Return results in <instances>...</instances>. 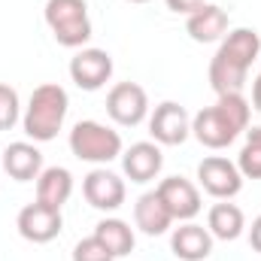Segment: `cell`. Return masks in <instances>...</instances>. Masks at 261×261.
<instances>
[{
  "label": "cell",
  "mask_w": 261,
  "mask_h": 261,
  "mask_svg": "<svg viewBox=\"0 0 261 261\" xmlns=\"http://www.w3.org/2000/svg\"><path fill=\"white\" fill-rule=\"evenodd\" d=\"M261 55V37L252 28H234L231 34H225L222 46L216 49L213 61H210V85L213 91L222 94H243L246 85V73L252 61Z\"/></svg>",
  "instance_id": "6da1fadb"
},
{
  "label": "cell",
  "mask_w": 261,
  "mask_h": 261,
  "mask_svg": "<svg viewBox=\"0 0 261 261\" xmlns=\"http://www.w3.org/2000/svg\"><path fill=\"white\" fill-rule=\"evenodd\" d=\"M249 113L252 107L243 94H222L213 107H203L192 119V134L206 149H225L249 128Z\"/></svg>",
  "instance_id": "7a4b0ae2"
},
{
  "label": "cell",
  "mask_w": 261,
  "mask_h": 261,
  "mask_svg": "<svg viewBox=\"0 0 261 261\" xmlns=\"http://www.w3.org/2000/svg\"><path fill=\"white\" fill-rule=\"evenodd\" d=\"M67 91L58 82H43L34 88L31 100H28V110H24V134L34 140V143H49L58 137V130L67 119Z\"/></svg>",
  "instance_id": "3957f363"
},
{
  "label": "cell",
  "mask_w": 261,
  "mask_h": 261,
  "mask_svg": "<svg viewBox=\"0 0 261 261\" xmlns=\"http://www.w3.org/2000/svg\"><path fill=\"white\" fill-rule=\"evenodd\" d=\"M46 24L67 49H82L91 40V18L85 0H46Z\"/></svg>",
  "instance_id": "277c9868"
},
{
  "label": "cell",
  "mask_w": 261,
  "mask_h": 261,
  "mask_svg": "<svg viewBox=\"0 0 261 261\" xmlns=\"http://www.w3.org/2000/svg\"><path fill=\"white\" fill-rule=\"evenodd\" d=\"M70 152L79 161L91 164H110L122 155V137L119 130L107 128L100 122H76L70 130Z\"/></svg>",
  "instance_id": "5b68a950"
},
{
  "label": "cell",
  "mask_w": 261,
  "mask_h": 261,
  "mask_svg": "<svg viewBox=\"0 0 261 261\" xmlns=\"http://www.w3.org/2000/svg\"><path fill=\"white\" fill-rule=\"evenodd\" d=\"M197 182L206 195L219 197V200L240 195V189H243V176H240L237 164L222 155H210L197 164Z\"/></svg>",
  "instance_id": "8992f818"
},
{
  "label": "cell",
  "mask_w": 261,
  "mask_h": 261,
  "mask_svg": "<svg viewBox=\"0 0 261 261\" xmlns=\"http://www.w3.org/2000/svg\"><path fill=\"white\" fill-rule=\"evenodd\" d=\"M15 228L28 243H49V240H55L61 234L64 219H61V210L34 200V203L21 206L18 219H15Z\"/></svg>",
  "instance_id": "52a82bcc"
},
{
  "label": "cell",
  "mask_w": 261,
  "mask_h": 261,
  "mask_svg": "<svg viewBox=\"0 0 261 261\" xmlns=\"http://www.w3.org/2000/svg\"><path fill=\"white\" fill-rule=\"evenodd\" d=\"M107 113H110V119H113L116 125L134 128V125H140V122L146 119V113H149V97H146V91H143L137 82H119V85H113L110 94H107Z\"/></svg>",
  "instance_id": "ba28073f"
},
{
  "label": "cell",
  "mask_w": 261,
  "mask_h": 261,
  "mask_svg": "<svg viewBox=\"0 0 261 261\" xmlns=\"http://www.w3.org/2000/svg\"><path fill=\"white\" fill-rule=\"evenodd\" d=\"M149 134L161 146H179V143H186L189 134H192V119H189L186 107H179L173 100L158 103L155 113L149 116Z\"/></svg>",
  "instance_id": "9c48e42d"
},
{
  "label": "cell",
  "mask_w": 261,
  "mask_h": 261,
  "mask_svg": "<svg viewBox=\"0 0 261 261\" xmlns=\"http://www.w3.org/2000/svg\"><path fill=\"white\" fill-rule=\"evenodd\" d=\"M113 76V58L103 49H82L70 58V79L82 91H97Z\"/></svg>",
  "instance_id": "30bf717a"
},
{
  "label": "cell",
  "mask_w": 261,
  "mask_h": 261,
  "mask_svg": "<svg viewBox=\"0 0 261 261\" xmlns=\"http://www.w3.org/2000/svg\"><path fill=\"white\" fill-rule=\"evenodd\" d=\"M82 195H85V200H88L94 210L113 213V210H119V206L125 203V182H122V176H116V173L97 167V170H91V173L85 176Z\"/></svg>",
  "instance_id": "8fae6325"
},
{
  "label": "cell",
  "mask_w": 261,
  "mask_h": 261,
  "mask_svg": "<svg viewBox=\"0 0 261 261\" xmlns=\"http://www.w3.org/2000/svg\"><path fill=\"white\" fill-rule=\"evenodd\" d=\"M155 192L164 200V206L170 210V216L179 219V222H189V219H195L197 213H200V192L189 179H182V176L161 179V186Z\"/></svg>",
  "instance_id": "7c38bea8"
},
{
  "label": "cell",
  "mask_w": 261,
  "mask_h": 261,
  "mask_svg": "<svg viewBox=\"0 0 261 261\" xmlns=\"http://www.w3.org/2000/svg\"><path fill=\"white\" fill-rule=\"evenodd\" d=\"M0 167L15 179V182H31L43 173V152L34 143H9L0 155Z\"/></svg>",
  "instance_id": "4fadbf2b"
},
{
  "label": "cell",
  "mask_w": 261,
  "mask_h": 261,
  "mask_svg": "<svg viewBox=\"0 0 261 261\" xmlns=\"http://www.w3.org/2000/svg\"><path fill=\"white\" fill-rule=\"evenodd\" d=\"M122 167H125L130 182H149L161 173L164 155H161L158 143H134L122 155Z\"/></svg>",
  "instance_id": "5bb4252c"
},
{
  "label": "cell",
  "mask_w": 261,
  "mask_h": 261,
  "mask_svg": "<svg viewBox=\"0 0 261 261\" xmlns=\"http://www.w3.org/2000/svg\"><path fill=\"white\" fill-rule=\"evenodd\" d=\"M186 31L195 43H216L225 40L228 34V12L216 3H203L200 9H195L186 21Z\"/></svg>",
  "instance_id": "9a60e30c"
},
{
  "label": "cell",
  "mask_w": 261,
  "mask_h": 261,
  "mask_svg": "<svg viewBox=\"0 0 261 261\" xmlns=\"http://www.w3.org/2000/svg\"><path fill=\"white\" fill-rule=\"evenodd\" d=\"M170 249L179 261H203L213 252V234L206 228L195 225V222H186V225H179L173 231Z\"/></svg>",
  "instance_id": "2e32d148"
},
{
  "label": "cell",
  "mask_w": 261,
  "mask_h": 261,
  "mask_svg": "<svg viewBox=\"0 0 261 261\" xmlns=\"http://www.w3.org/2000/svg\"><path fill=\"white\" fill-rule=\"evenodd\" d=\"M134 222H137V228L143 234L158 237V234H164L173 225V216L164 206V200L158 197V192H146V195L137 197V203H134Z\"/></svg>",
  "instance_id": "e0dca14e"
},
{
  "label": "cell",
  "mask_w": 261,
  "mask_h": 261,
  "mask_svg": "<svg viewBox=\"0 0 261 261\" xmlns=\"http://www.w3.org/2000/svg\"><path fill=\"white\" fill-rule=\"evenodd\" d=\"M70 195H73V176L67 167H46L37 176V200L40 203L61 210L70 200Z\"/></svg>",
  "instance_id": "ac0fdd59"
},
{
  "label": "cell",
  "mask_w": 261,
  "mask_h": 261,
  "mask_svg": "<svg viewBox=\"0 0 261 261\" xmlns=\"http://www.w3.org/2000/svg\"><path fill=\"white\" fill-rule=\"evenodd\" d=\"M243 228H246V219H243V210L237 203L222 200L206 216V231L213 237H219V240H237L243 234Z\"/></svg>",
  "instance_id": "d6986e66"
},
{
  "label": "cell",
  "mask_w": 261,
  "mask_h": 261,
  "mask_svg": "<svg viewBox=\"0 0 261 261\" xmlns=\"http://www.w3.org/2000/svg\"><path fill=\"white\" fill-rule=\"evenodd\" d=\"M94 237L113 252V258H122V255H128L130 249H134V231H130L128 222H122V219H103V222H97Z\"/></svg>",
  "instance_id": "ffe728a7"
},
{
  "label": "cell",
  "mask_w": 261,
  "mask_h": 261,
  "mask_svg": "<svg viewBox=\"0 0 261 261\" xmlns=\"http://www.w3.org/2000/svg\"><path fill=\"white\" fill-rule=\"evenodd\" d=\"M21 116V107H18V91L9 88L6 82H0V130H9Z\"/></svg>",
  "instance_id": "44dd1931"
},
{
  "label": "cell",
  "mask_w": 261,
  "mask_h": 261,
  "mask_svg": "<svg viewBox=\"0 0 261 261\" xmlns=\"http://www.w3.org/2000/svg\"><path fill=\"white\" fill-rule=\"evenodd\" d=\"M73 261H116L113 258V252L91 234V237H85V240H79L76 243V249H73Z\"/></svg>",
  "instance_id": "7402d4cb"
},
{
  "label": "cell",
  "mask_w": 261,
  "mask_h": 261,
  "mask_svg": "<svg viewBox=\"0 0 261 261\" xmlns=\"http://www.w3.org/2000/svg\"><path fill=\"white\" fill-rule=\"evenodd\" d=\"M237 170H240V176H243V179H261V146L246 143V146L240 149Z\"/></svg>",
  "instance_id": "603a6c76"
},
{
  "label": "cell",
  "mask_w": 261,
  "mask_h": 261,
  "mask_svg": "<svg viewBox=\"0 0 261 261\" xmlns=\"http://www.w3.org/2000/svg\"><path fill=\"white\" fill-rule=\"evenodd\" d=\"M170 12H179V15H192L195 9H200L206 0H164Z\"/></svg>",
  "instance_id": "cb8c5ba5"
},
{
  "label": "cell",
  "mask_w": 261,
  "mask_h": 261,
  "mask_svg": "<svg viewBox=\"0 0 261 261\" xmlns=\"http://www.w3.org/2000/svg\"><path fill=\"white\" fill-rule=\"evenodd\" d=\"M249 246H252L255 252H261V216L252 222V228H249Z\"/></svg>",
  "instance_id": "d4e9b609"
},
{
  "label": "cell",
  "mask_w": 261,
  "mask_h": 261,
  "mask_svg": "<svg viewBox=\"0 0 261 261\" xmlns=\"http://www.w3.org/2000/svg\"><path fill=\"white\" fill-rule=\"evenodd\" d=\"M252 110L261 113V73L255 76V82H252Z\"/></svg>",
  "instance_id": "484cf974"
},
{
  "label": "cell",
  "mask_w": 261,
  "mask_h": 261,
  "mask_svg": "<svg viewBox=\"0 0 261 261\" xmlns=\"http://www.w3.org/2000/svg\"><path fill=\"white\" fill-rule=\"evenodd\" d=\"M246 143H255V146H261V125L252 130H246Z\"/></svg>",
  "instance_id": "4316f807"
},
{
  "label": "cell",
  "mask_w": 261,
  "mask_h": 261,
  "mask_svg": "<svg viewBox=\"0 0 261 261\" xmlns=\"http://www.w3.org/2000/svg\"><path fill=\"white\" fill-rule=\"evenodd\" d=\"M128 3H149V0H128Z\"/></svg>",
  "instance_id": "83f0119b"
},
{
  "label": "cell",
  "mask_w": 261,
  "mask_h": 261,
  "mask_svg": "<svg viewBox=\"0 0 261 261\" xmlns=\"http://www.w3.org/2000/svg\"><path fill=\"white\" fill-rule=\"evenodd\" d=\"M258 73H261V70H258Z\"/></svg>",
  "instance_id": "f1b7e54d"
}]
</instances>
